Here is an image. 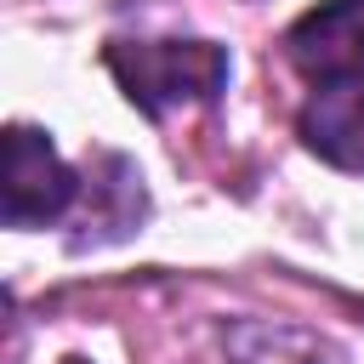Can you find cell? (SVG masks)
<instances>
[{"mask_svg": "<svg viewBox=\"0 0 364 364\" xmlns=\"http://www.w3.org/2000/svg\"><path fill=\"white\" fill-rule=\"evenodd\" d=\"M102 63L148 119H165L182 102H216L233 74L228 51L210 40H108Z\"/></svg>", "mask_w": 364, "mask_h": 364, "instance_id": "1", "label": "cell"}, {"mask_svg": "<svg viewBox=\"0 0 364 364\" xmlns=\"http://www.w3.org/2000/svg\"><path fill=\"white\" fill-rule=\"evenodd\" d=\"M80 182L74 171L57 159L51 136L34 125H11L6 131V228H46L74 205Z\"/></svg>", "mask_w": 364, "mask_h": 364, "instance_id": "2", "label": "cell"}, {"mask_svg": "<svg viewBox=\"0 0 364 364\" xmlns=\"http://www.w3.org/2000/svg\"><path fill=\"white\" fill-rule=\"evenodd\" d=\"M284 63L301 74V85L364 74V0H318L284 28Z\"/></svg>", "mask_w": 364, "mask_h": 364, "instance_id": "3", "label": "cell"}, {"mask_svg": "<svg viewBox=\"0 0 364 364\" xmlns=\"http://www.w3.org/2000/svg\"><path fill=\"white\" fill-rule=\"evenodd\" d=\"M296 136L336 171L364 176V74L307 85L296 108Z\"/></svg>", "mask_w": 364, "mask_h": 364, "instance_id": "4", "label": "cell"}]
</instances>
